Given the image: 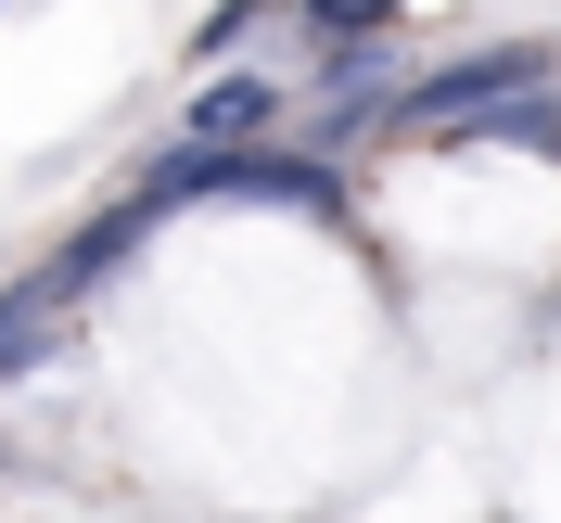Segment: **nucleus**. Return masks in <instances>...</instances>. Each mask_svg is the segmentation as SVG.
<instances>
[{"label":"nucleus","mask_w":561,"mask_h":523,"mask_svg":"<svg viewBox=\"0 0 561 523\" xmlns=\"http://www.w3.org/2000/svg\"><path fill=\"white\" fill-rule=\"evenodd\" d=\"M268 128V90L255 77H217V90H192V140H255Z\"/></svg>","instance_id":"obj_5"},{"label":"nucleus","mask_w":561,"mask_h":523,"mask_svg":"<svg viewBox=\"0 0 561 523\" xmlns=\"http://www.w3.org/2000/svg\"><path fill=\"white\" fill-rule=\"evenodd\" d=\"M167 205H307V217H332V205H345V179L307 167V154L179 140V154H153V179H140V217H167Z\"/></svg>","instance_id":"obj_1"},{"label":"nucleus","mask_w":561,"mask_h":523,"mask_svg":"<svg viewBox=\"0 0 561 523\" xmlns=\"http://www.w3.org/2000/svg\"><path fill=\"white\" fill-rule=\"evenodd\" d=\"M511 90H549V52H536V38H511V52H459V65L409 77V90H396V115H409V128H459V115L511 103Z\"/></svg>","instance_id":"obj_2"},{"label":"nucleus","mask_w":561,"mask_h":523,"mask_svg":"<svg viewBox=\"0 0 561 523\" xmlns=\"http://www.w3.org/2000/svg\"><path fill=\"white\" fill-rule=\"evenodd\" d=\"M383 13H396V0H307V26H332V38H370Z\"/></svg>","instance_id":"obj_6"},{"label":"nucleus","mask_w":561,"mask_h":523,"mask_svg":"<svg viewBox=\"0 0 561 523\" xmlns=\"http://www.w3.org/2000/svg\"><path fill=\"white\" fill-rule=\"evenodd\" d=\"M128 243H140V205H115V217H90V230H77V243L51 255V269H38V281H51L65 307H90V294H103V281L128 269Z\"/></svg>","instance_id":"obj_4"},{"label":"nucleus","mask_w":561,"mask_h":523,"mask_svg":"<svg viewBox=\"0 0 561 523\" xmlns=\"http://www.w3.org/2000/svg\"><path fill=\"white\" fill-rule=\"evenodd\" d=\"M65 294H51V281H0V384H26V371H38V357H51V345H65Z\"/></svg>","instance_id":"obj_3"}]
</instances>
